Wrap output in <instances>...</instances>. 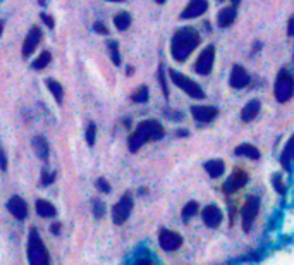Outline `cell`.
Returning <instances> with one entry per match:
<instances>
[{
	"mask_svg": "<svg viewBox=\"0 0 294 265\" xmlns=\"http://www.w3.org/2000/svg\"><path fill=\"white\" fill-rule=\"evenodd\" d=\"M201 217H203V222L208 227H219V224L222 222V210L217 205H208L203 210Z\"/></svg>",
	"mask_w": 294,
	"mask_h": 265,
	"instance_id": "obj_16",
	"label": "cell"
},
{
	"mask_svg": "<svg viewBox=\"0 0 294 265\" xmlns=\"http://www.w3.org/2000/svg\"><path fill=\"white\" fill-rule=\"evenodd\" d=\"M205 169H207L208 176L210 177H220L222 174H224V162L219 159H214V160H208L207 164H205Z\"/></svg>",
	"mask_w": 294,
	"mask_h": 265,
	"instance_id": "obj_22",
	"label": "cell"
},
{
	"mask_svg": "<svg viewBox=\"0 0 294 265\" xmlns=\"http://www.w3.org/2000/svg\"><path fill=\"white\" fill-rule=\"evenodd\" d=\"M93 29L97 33H100V35H107L109 33V29H107V26L103 24V23H95L93 24Z\"/></svg>",
	"mask_w": 294,
	"mask_h": 265,
	"instance_id": "obj_36",
	"label": "cell"
},
{
	"mask_svg": "<svg viewBox=\"0 0 294 265\" xmlns=\"http://www.w3.org/2000/svg\"><path fill=\"white\" fill-rule=\"evenodd\" d=\"M131 210H133V196L129 193H126L122 198L119 200L116 207L112 209V220L114 224L121 226L127 220V217L131 216Z\"/></svg>",
	"mask_w": 294,
	"mask_h": 265,
	"instance_id": "obj_6",
	"label": "cell"
},
{
	"mask_svg": "<svg viewBox=\"0 0 294 265\" xmlns=\"http://www.w3.org/2000/svg\"><path fill=\"white\" fill-rule=\"evenodd\" d=\"M258 112H260V102L258 100H251V102L246 103V107L243 109L241 119L245 120V122H249V120H253L258 116Z\"/></svg>",
	"mask_w": 294,
	"mask_h": 265,
	"instance_id": "obj_20",
	"label": "cell"
},
{
	"mask_svg": "<svg viewBox=\"0 0 294 265\" xmlns=\"http://www.w3.org/2000/svg\"><path fill=\"white\" fill-rule=\"evenodd\" d=\"M214 60H215V48L210 45L200 53L198 59H196L195 71L201 76H207L208 72L212 71V68H214Z\"/></svg>",
	"mask_w": 294,
	"mask_h": 265,
	"instance_id": "obj_8",
	"label": "cell"
},
{
	"mask_svg": "<svg viewBox=\"0 0 294 265\" xmlns=\"http://www.w3.org/2000/svg\"><path fill=\"white\" fill-rule=\"evenodd\" d=\"M208 9L207 0H191L188 4V7L181 12V19H193L198 18V16L205 14Z\"/></svg>",
	"mask_w": 294,
	"mask_h": 265,
	"instance_id": "obj_11",
	"label": "cell"
},
{
	"mask_svg": "<svg viewBox=\"0 0 294 265\" xmlns=\"http://www.w3.org/2000/svg\"><path fill=\"white\" fill-rule=\"evenodd\" d=\"M114 24L119 31H124L131 26V16L127 12H119V14L114 18Z\"/></svg>",
	"mask_w": 294,
	"mask_h": 265,
	"instance_id": "obj_25",
	"label": "cell"
},
{
	"mask_svg": "<svg viewBox=\"0 0 294 265\" xmlns=\"http://www.w3.org/2000/svg\"><path fill=\"white\" fill-rule=\"evenodd\" d=\"M36 212H38L40 217H53L57 214V210L55 207L50 202H47V200H38V202H36Z\"/></svg>",
	"mask_w": 294,
	"mask_h": 265,
	"instance_id": "obj_23",
	"label": "cell"
},
{
	"mask_svg": "<svg viewBox=\"0 0 294 265\" xmlns=\"http://www.w3.org/2000/svg\"><path fill=\"white\" fill-rule=\"evenodd\" d=\"M236 19V5L232 7H225L219 12V26L220 28H225V26H231Z\"/></svg>",
	"mask_w": 294,
	"mask_h": 265,
	"instance_id": "obj_19",
	"label": "cell"
},
{
	"mask_svg": "<svg viewBox=\"0 0 294 265\" xmlns=\"http://www.w3.org/2000/svg\"><path fill=\"white\" fill-rule=\"evenodd\" d=\"M50 60H52V55H50V52H42V53H40L38 59L33 62V69H36V71H40V69H45L47 66L50 64Z\"/></svg>",
	"mask_w": 294,
	"mask_h": 265,
	"instance_id": "obj_26",
	"label": "cell"
},
{
	"mask_svg": "<svg viewBox=\"0 0 294 265\" xmlns=\"http://www.w3.org/2000/svg\"><path fill=\"white\" fill-rule=\"evenodd\" d=\"M53 179H55V174H49V172L42 174V184H43V186H49V184H52Z\"/></svg>",
	"mask_w": 294,
	"mask_h": 265,
	"instance_id": "obj_35",
	"label": "cell"
},
{
	"mask_svg": "<svg viewBox=\"0 0 294 265\" xmlns=\"http://www.w3.org/2000/svg\"><path fill=\"white\" fill-rule=\"evenodd\" d=\"M287 33H289V36H294V16L289 19V24H287Z\"/></svg>",
	"mask_w": 294,
	"mask_h": 265,
	"instance_id": "obj_39",
	"label": "cell"
},
{
	"mask_svg": "<svg viewBox=\"0 0 294 265\" xmlns=\"http://www.w3.org/2000/svg\"><path fill=\"white\" fill-rule=\"evenodd\" d=\"M50 231H52L53 234H59V233H60V224H59V222H57V224H53V226L50 227Z\"/></svg>",
	"mask_w": 294,
	"mask_h": 265,
	"instance_id": "obj_40",
	"label": "cell"
},
{
	"mask_svg": "<svg viewBox=\"0 0 294 265\" xmlns=\"http://www.w3.org/2000/svg\"><path fill=\"white\" fill-rule=\"evenodd\" d=\"M249 85V74L243 66H234L231 72V86L236 90H241Z\"/></svg>",
	"mask_w": 294,
	"mask_h": 265,
	"instance_id": "obj_15",
	"label": "cell"
},
{
	"mask_svg": "<svg viewBox=\"0 0 294 265\" xmlns=\"http://www.w3.org/2000/svg\"><path fill=\"white\" fill-rule=\"evenodd\" d=\"M2 31H4V23L0 21V35H2Z\"/></svg>",
	"mask_w": 294,
	"mask_h": 265,
	"instance_id": "obj_41",
	"label": "cell"
},
{
	"mask_svg": "<svg viewBox=\"0 0 294 265\" xmlns=\"http://www.w3.org/2000/svg\"><path fill=\"white\" fill-rule=\"evenodd\" d=\"M193 117L198 122H210V120L215 119L217 116V109L215 107H208V105H195L191 109Z\"/></svg>",
	"mask_w": 294,
	"mask_h": 265,
	"instance_id": "obj_14",
	"label": "cell"
},
{
	"mask_svg": "<svg viewBox=\"0 0 294 265\" xmlns=\"http://www.w3.org/2000/svg\"><path fill=\"white\" fill-rule=\"evenodd\" d=\"M0 169L7 170V157H5V152L2 150V146H0Z\"/></svg>",
	"mask_w": 294,
	"mask_h": 265,
	"instance_id": "obj_38",
	"label": "cell"
},
{
	"mask_svg": "<svg viewBox=\"0 0 294 265\" xmlns=\"http://www.w3.org/2000/svg\"><path fill=\"white\" fill-rule=\"evenodd\" d=\"M169 76H171L172 83H174L179 90H182L184 93H188L189 96H193V98H205L203 90L196 85L193 79H189L188 76L181 74V72L174 71V69H171V71H169Z\"/></svg>",
	"mask_w": 294,
	"mask_h": 265,
	"instance_id": "obj_5",
	"label": "cell"
},
{
	"mask_svg": "<svg viewBox=\"0 0 294 265\" xmlns=\"http://www.w3.org/2000/svg\"><path fill=\"white\" fill-rule=\"evenodd\" d=\"M33 148H35L36 155L40 157L42 160H47L49 159V153H50V148H49V142H47L43 136H36L33 140Z\"/></svg>",
	"mask_w": 294,
	"mask_h": 265,
	"instance_id": "obj_18",
	"label": "cell"
},
{
	"mask_svg": "<svg viewBox=\"0 0 294 265\" xmlns=\"http://www.w3.org/2000/svg\"><path fill=\"white\" fill-rule=\"evenodd\" d=\"M158 241H160V246L165 251H175L182 244V238L177 233H174V231H167V229L162 231Z\"/></svg>",
	"mask_w": 294,
	"mask_h": 265,
	"instance_id": "obj_9",
	"label": "cell"
},
{
	"mask_svg": "<svg viewBox=\"0 0 294 265\" xmlns=\"http://www.w3.org/2000/svg\"><path fill=\"white\" fill-rule=\"evenodd\" d=\"M47 86H49L50 93L53 95V98H55V102L62 103V98H64V88L62 85H60L59 81H55V79H47Z\"/></svg>",
	"mask_w": 294,
	"mask_h": 265,
	"instance_id": "obj_24",
	"label": "cell"
},
{
	"mask_svg": "<svg viewBox=\"0 0 294 265\" xmlns=\"http://www.w3.org/2000/svg\"><path fill=\"white\" fill-rule=\"evenodd\" d=\"M293 160H294V136H291V140L287 142L286 148H284L282 153H280V164H282L284 169L289 170Z\"/></svg>",
	"mask_w": 294,
	"mask_h": 265,
	"instance_id": "obj_17",
	"label": "cell"
},
{
	"mask_svg": "<svg viewBox=\"0 0 294 265\" xmlns=\"http://www.w3.org/2000/svg\"><path fill=\"white\" fill-rule=\"evenodd\" d=\"M109 2H124V0H109Z\"/></svg>",
	"mask_w": 294,
	"mask_h": 265,
	"instance_id": "obj_44",
	"label": "cell"
},
{
	"mask_svg": "<svg viewBox=\"0 0 294 265\" xmlns=\"http://www.w3.org/2000/svg\"><path fill=\"white\" fill-rule=\"evenodd\" d=\"M258 210H260V200L256 196H249L248 200H246L245 207H243V212H241L243 227H245L246 233L251 231L253 220H255L256 216H258Z\"/></svg>",
	"mask_w": 294,
	"mask_h": 265,
	"instance_id": "obj_7",
	"label": "cell"
},
{
	"mask_svg": "<svg viewBox=\"0 0 294 265\" xmlns=\"http://www.w3.org/2000/svg\"><path fill=\"white\" fill-rule=\"evenodd\" d=\"M28 260L31 265H47L49 264V251L43 241L40 240V234L36 229L29 231L28 238Z\"/></svg>",
	"mask_w": 294,
	"mask_h": 265,
	"instance_id": "obj_3",
	"label": "cell"
},
{
	"mask_svg": "<svg viewBox=\"0 0 294 265\" xmlns=\"http://www.w3.org/2000/svg\"><path fill=\"white\" fill-rule=\"evenodd\" d=\"M95 138H97V126H95L93 122L88 126V129H86V143L90 146H93L95 145Z\"/></svg>",
	"mask_w": 294,
	"mask_h": 265,
	"instance_id": "obj_30",
	"label": "cell"
},
{
	"mask_svg": "<svg viewBox=\"0 0 294 265\" xmlns=\"http://www.w3.org/2000/svg\"><path fill=\"white\" fill-rule=\"evenodd\" d=\"M196 214H198V203L189 202L188 205L184 207V210H182V220H184V222H188V220L191 219L193 216H196Z\"/></svg>",
	"mask_w": 294,
	"mask_h": 265,
	"instance_id": "obj_27",
	"label": "cell"
},
{
	"mask_svg": "<svg viewBox=\"0 0 294 265\" xmlns=\"http://www.w3.org/2000/svg\"><path fill=\"white\" fill-rule=\"evenodd\" d=\"M155 2H157V4H164L165 0H155Z\"/></svg>",
	"mask_w": 294,
	"mask_h": 265,
	"instance_id": "obj_43",
	"label": "cell"
},
{
	"mask_svg": "<svg viewBox=\"0 0 294 265\" xmlns=\"http://www.w3.org/2000/svg\"><path fill=\"white\" fill-rule=\"evenodd\" d=\"M162 136H164V127H162L160 122H157V120H143L129 138L127 146H129L131 152H138L145 143L160 140Z\"/></svg>",
	"mask_w": 294,
	"mask_h": 265,
	"instance_id": "obj_2",
	"label": "cell"
},
{
	"mask_svg": "<svg viewBox=\"0 0 294 265\" xmlns=\"http://www.w3.org/2000/svg\"><path fill=\"white\" fill-rule=\"evenodd\" d=\"M272 183H273V188H275V191L279 194H284L286 193V188H284V183H282V177H280V174H273L272 177Z\"/></svg>",
	"mask_w": 294,
	"mask_h": 265,
	"instance_id": "obj_31",
	"label": "cell"
},
{
	"mask_svg": "<svg viewBox=\"0 0 294 265\" xmlns=\"http://www.w3.org/2000/svg\"><path fill=\"white\" fill-rule=\"evenodd\" d=\"M158 79H160V85H162V90H164V95L167 96L169 95V90H167V83H165V78H164V69H158Z\"/></svg>",
	"mask_w": 294,
	"mask_h": 265,
	"instance_id": "obj_34",
	"label": "cell"
},
{
	"mask_svg": "<svg viewBox=\"0 0 294 265\" xmlns=\"http://www.w3.org/2000/svg\"><path fill=\"white\" fill-rule=\"evenodd\" d=\"M131 100H133V102H136V103H145V102H147V100H148V88H147V86H140V90L133 93Z\"/></svg>",
	"mask_w": 294,
	"mask_h": 265,
	"instance_id": "obj_29",
	"label": "cell"
},
{
	"mask_svg": "<svg viewBox=\"0 0 294 265\" xmlns=\"http://www.w3.org/2000/svg\"><path fill=\"white\" fill-rule=\"evenodd\" d=\"M97 188H98L100 191H102V193H109V191H110V184L107 183V181L103 179V177H100V179L97 181Z\"/></svg>",
	"mask_w": 294,
	"mask_h": 265,
	"instance_id": "obj_33",
	"label": "cell"
},
{
	"mask_svg": "<svg viewBox=\"0 0 294 265\" xmlns=\"http://www.w3.org/2000/svg\"><path fill=\"white\" fill-rule=\"evenodd\" d=\"M7 210L12 214V216L16 217V219L23 220L28 217V205H26V202L23 200V198L19 196H12L11 200L7 202Z\"/></svg>",
	"mask_w": 294,
	"mask_h": 265,
	"instance_id": "obj_12",
	"label": "cell"
},
{
	"mask_svg": "<svg viewBox=\"0 0 294 265\" xmlns=\"http://www.w3.org/2000/svg\"><path fill=\"white\" fill-rule=\"evenodd\" d=\"M200 43V35L191 28H182L177 29V33L172 38V57L177 62L186 60L193 53V50Z\"/></svg>",
	"mask_w": 294,
	"mask_h": 265,
	"instance_id": "obj_1",
	"label": "cell"
},
{
	"mask_svg": "<svg viewBox=\"0 0 294 265\" xmlns=\"http://www.w3.org/2000/svg\"><path fill=\"white\" fill-rule=\"evenodd\" d=\"M246 183H248V174H246L245 170H239V169L234 170V172H232V176L225 181L224 193H227V194L234 193V191H238L239 188L245 186Z\"/></svg>",
	"mask_w": 294,
	"mask_h": 265,
	"instance_id": "obj_10",
	"label": "cell"
},
{
	"mask_svg": "<svg viewBox=\"0 0 294 265\" xmlns=\"http://www.w3.org/2000/svg\"><path fill=\"white\" fill-rule=\"evenodd\" d=\"M236 155H241V157H248V159L253 160H258L260 159V150L253 145H248V143H243V145L236 146Z\"/></svg>",
	"mask_w": 294,
	"mask_h": 265,
	"instance_id": "obj_21",
	"label": "cell"
},
{
	"mask_svg": "<svg viewBox=\"0 0 294 265\" xmlns=\"http://www.w3.org/2000/svg\"><path fill=\"white\" fill-rule=\"evenodd\" d=\"M107 45H109V52H110L112 62L116 64V66H121V53H119V45H117V42H109Z\"/></svg>",
	"mask_w": 294,
	"mask_h": 265,
	"instance_id": "obj_28",
	"label": "cell"
},
{
	"mask_svg": "<svg viewBox=\"0 0 294 265\" xmlns=\"http://www.w3.org/2000/svg\"><path fill=\"white\" fill-rule=\"evenodd\" d=\"M294 95V78L287 69H280L275 79V98L277 102L286 103Z\"/></svg>",
	"mask_w": 294,
	"mask_h": 265,
	"instance_id": "obj_4",
	"label": "cell"
},
{
	"mask_svg": "<svg viewBox=\"0 0 294 265\" xmlns=\"http://www.w3.org/2000/svg\"><path fill=\"white\" fill-rule=\"evenodd\" d=\"M93 214L97 219H100V217L105 216V205H103L100 200H95L93 202Z\"/></svg>",
	"mask_w": 294,
	"mask_h": 265,
	"instance_id": "obj_32",
	"label": "cell"
},
{
	"mask_svg": "<svg viewBox=\"0 0 294 265\" xmlns=\"http://www.w3.org/2000/svg\"><path fill=\"white\" fill-rule=\"evenodd\" d=\"M231 2H232V4H234V5H238L239 2H241V0H231Z\"/></svg>",
	"mask_w": 294,
	"mask_h": 265,
	"instance_id": "obj_42",
	"label": "cell"
},
{
	"mask_svg": "<svg viewBox=\"0 0 294 265\" xmlns=\"http://www.w3.org/2000/svg\"><path fill=\"white\" fill-rule=\"evenodd\" d=\"M40 40H42V31H40V28L33 26V28L29 29L28 36H26L24 45H23V55H24V57L31 55V53L35 52L36 47H38Z\"/></svg>",
	"mask_w": 294,
	"mask_h": 265,
	"instance_id": "obj_13",
	"label": "cell"
},
{
	"mask_svg": "<svg viewBox=\"0 0 294 265\" xmlns=\"http://www.w3.org/2000/svg\"><path fill=\"white\" fill-rule=\"evenodd\" d=\"M40 19H42V21L45 23L49 28H53V26H55V21H53V19L50 18L49 14H45V12H43V14H40Z\"/></svg>",
	"mask_w": 294,
	"mask_h": 265,
	"instance_id": "obj_37",
	"label": "cell"
}]
</instances>
